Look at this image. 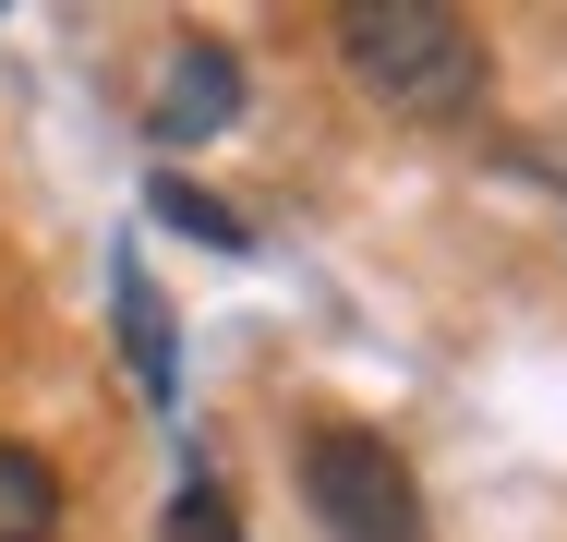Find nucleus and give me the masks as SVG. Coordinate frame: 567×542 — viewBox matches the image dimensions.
Listing matches in <instances>:
<instances>
[{
    "label": "nucleus",
    "instance_id": "obj_1",
    "mask_svg": "<svg viewBox=\"0 0 567 542\" xmlns=\"http://www.w3.org/2000/svg\"><path fill=\"white\" fill-rule=\"evenodd\" d=\"M339 61L411 121H471L483 108V37L447 0H350L339 12Z\"/></svg>",
    "mask_w": 567,
    "mask_h": 542
},
{
    "label": "nucleus",
    "instance_id": "obj_2",
    "mask_svg": "<svg viewBox=\"0 0 567 542\" xmlns=\"http://www.w3.org/2000/svg\"><path fill=\"white\" fill-rule=\"evenodd\" d=\"M302 494H315V531L327 542H435L423 531V494H411V458L362 423H315Z\"/></svg>",
    "mask_w": 567,
    "mask_h": 542
},
{
    "label": "nucleus",
    "instance_id": "obj_3",
    "mask_svg": "<svg viewBox=\"0 0 567 542\" xmlns=\"http://www.w3.org/2000/svg\"><path fill=\"white\" fill-rule=\"evenodd\" d=\"M145 121H157V145H206V133H229V121H241V61H229L218 37H194V49L157 73V108H145Z\"/></svg>",
    "mask_w": 567,
    "mask_h": 542
},
{
    "label": "nucleus",
    "instance_id": "obj_4",
    "mask_svg": "<svg viewBox=\"0 0 567 542\" xmlns=\"http://www.w3.org/2000/svg\"><path fill=\"white\" fill-rule=\"evenodd\" d=\"M49 531H61V470L0 434V542H49Z\"/></svg>",
    "mask_w": 567,
    "mask_h": 542
},
{
    "label": "nucleus",
    "instance_id": "obj_5",
    "mask_svg": "<svg viewBox=\"0 0 567 542\" xmlns=\"http://www.w3.org/2000/svg\"><path fill=\"white\" fill-rule=\"evenodd\" d=\"M121 337H133V374H145V398H169V386H182V362H169V302L145 290V265H121Z\"/></svg>",
    "mask_w": 567,
    "mask_h": 542
},
{
    "label": "nucleus",
    "instance_id": "obj_6",
    "mask_svg": "<svg viewBox=\"0 0 567 542\" xmlns=\"http://www.w3.org/2000/svg\"><path fill=\"white\" fill-rule=\"evenodd\" d=\"M145 206L169 217V229H194V241H218V253H241V217H229L218 194H194L182 169H157V181H145Z\"/></svg>",
    "mask_w": 567,
    "mask_h": 542
},
{
    "label": "nucleus",
    "instance_id": "obj_7",
    "mask_svg": "<svg viewBox=\"0 0 567 542\" xmlns=\"http://www.w3.org/2000/svg\"><path fill=\"white\" fill-rule=\"evenodd\" d=\"M169 542H241V519H229V494L206 482V470H182V494H169Z\"/></svg>",
    "mask_w": 567,
    "mask_h": 542
}]
</instances>
